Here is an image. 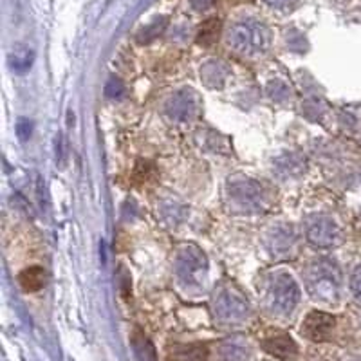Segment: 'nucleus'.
Returning <instances> with one entry per match:
<instances>
[{"label": "nucleus", "instance_id": "obj_7", "mask_svg": "<svg viewBox=\"0 0 361 361\" xmlns=\"http://www.w3.org/2000/svg\"><path fill=\"white\" fill-rule=\"evenodd\" d=\"M340 228L327 215H318L305 228V237L314 247H331L340 240Z\"/></svg>", "mask_w": 361, "mask_h": 361}, {"label": "nucleus", "instance_id": "obj_18", "mask_svg": "<svg viewBox=\"0 0 361 361\" xmlns=\"http://www.w3.org/2000/svg\"><path fill=\"white\" fill-rule=\"evenodd\" d=\"M105 94L109 98H121L125 94V85L118 78H111L107 85H105Z\"/></svg>", "mask_w": 361, "mask_h": 361}, {"label": "nucleus", "instance_id": "obj_2", "mask_svg": "<svg viewBox=\"0 0 361 361\" xmlns=\"http://www.w3.org/2000/svg\"><path fill=\"white\" fill-rule=\"evenodd\" d=\"M226 202L233 214H262L266 209V195L257 180L244 176L228 179L226 185Z\"/></svg>", "mask_w": 361, "mask_h": 361}, {"label": "nucleus", "instance_id": "obj_10", "mask_svg": "<svg viewBox=\"0 0 361 361\" xmlns=\"http://www.w3.org/2000/svg\"><path fill=\"white\" fill-rule=\"evenodd\" d=\"M262 349L279 360H289L296 354V343L289 334H275L262 341Z\"/></svg>", "mask_w": 361, "mask_h": 361}, {"label": "nucleus", "instance_id": "obj_1", "mask_svg": "<svg viewBox=\"0 0 361 361\" xmlns=\"http://www.w3.org/2000/svg\"><path fill=\"white\" fill-rule=\"evenodd\" d=\"M226 40L235 53L243 56H260L269 49L271 31L262 22L255 18H244V20L235 22L228 29Z\"/></svg>", "mask_w": 361, "mask_h": 361}, {"label": "nucleus", "instance_id": "obj_20", "mask_svg": "<svg viewBox=\"0 0 361 361\" xmlns=\"http://www.w3.org/2000/svg\"><path fill=\"white\" fill-rule=\"evenodd\" d=\"M31 130H33V125L29 119H18V125H17V134L20 137V141H27L29 135H31Z\"/></svg>", "mask_w": 361, "mask_h": 361}, {"label": "nucleus", "instance_id": "obj_16", "mask_svg": "<svg viewBox=\"0 0 361 361\" xmlns=\"http://www.w3.org/2000/svg\"><path fill=\"white\" fill-rule=\"evenodd\" d=\"M132 345H134L135 354L140 356L141 361H156V350H154L152 343L147 340V336H143L140 333L134 334Z\"/></svg>", "mask_w": 361, "mask_h": 361}, {"label": "nucleus", "instance_id": "obj_4", "mask_svg": "<svg viewBox=\"0 0 361 361\" xmlns=\"http://www.w3.org/2000/svg\"><path fill=\"white\" fill-rule=\"evenodd\" d=\"M300 302L298 283L288 273L271 276L266 291V305L273 314H291Z\"/></svg>", "mask_w": 361, "mask_h": 361}, {"label": "nucleus", "instance_id": "obj_14", "mask_svg": "<svg viewBox=\"0 0 361 361\" xmlns=\"http://www.w3.org/2000/svg\"><path fill=\"white\" fill-rule=\"evenodd\" d=\"M33 51L25 47V45H17V47H13V51L9 53V66L15 73H25V71L31 67L33 63Z\"/></svg>", "mask_w": 361, "mask_h": 361}, {"label": "nucleus", "instance_id": "obj_9", "mask_svg": "<svg viewBox=\"0 0 361 361\" xmlns=\"http://www.w3.org/2000/svg\"><path fill=\"white\" fill-rule=\"evenodd\" d=\"M164 111H166V116L172 121H177V123L188 121V119L197 114V96H195L193 90H180V92H177L176 96L169 99Z\"/></svg>", "mask_w": 361, "mask_h": 361}, {"label": "nucleus", "instance_id": "obj_13", "mask_svg": "<svg viewBox=\"0 0 361 361\" xmlns=\"http://www.w3.org/2000/svg\"><path fill=\"white\" fill-rule=\"evenodd\" d=\"M18 283H20V288L27 293L40 291V289L45 286L44 267L40 266L25 267L24 271H20V275H18Z\"/></svg>", "mask_w": 361, "mask_h": 361}, {"label": "nucleus", "instance_id": "obj_19", "mask_svg": "<svg viewBox=\"0 0 361 361\" xmlns=\"http://www.w3.org/2000/svg\"><path fill=\"white\" fill-rule=\"evenodd\" d=\"M350 291L356 296L357 302H361V264L354 267L353 275H350Z\"/></svg>", "mask_w": 361, "mask_h": 361}, {"label": "nucleus", "instance_id": "obj_5", "mask_svg": "<svg viewBox=\"0 0 361 361\" xmlns=\"http://www.w3.org/2000/svg\"><path fill=\"white\" fill-rule=\"evenodd\" d=\"M214 311L222 324H240L250 314V304L233 286H224L215 293Z\"/></svg>", "mask_w": 361, "mask_h": 361}, {"label": "nucleus", "instance_id": "obj_12", "mask_svg": "<svg viewBox=\"0 0 361 361\" xmlns=\"http://www.w3.org/2000/svg\"><path fill=\"white\" fill-rule=\"evenodd\" d=\"M296 240V235L293 231L291 226H279L275 230L269 233V238H267V246H269L271 253L275 255H286L293 247Z\"/></svg>", "mask_w": 361, "mask_h": 361}, {"label": "nucleus", "instance_id": "obj_11", "mask_svg": "<svg viewBox=\"0 0 361 361\" xmlns=\"http://www.w3.org/2000/svg\"><path fill=\"white\" fill-rule=\"evenodd\" d=\"M230 78V69L224 62L219 60H209L201 67V80L209 89H221Z\"/></svg>", "mask_w": 361, "mask_h": 361}, {"label": "nucleus", "instance_id": "obj_3", "mask_svg": "<svg viewBox=\"0 0 361 361\" xmlns=\"http://www.w3.org/2000/svg\"><path fill=\"white\" fill-rule=\"evenodd\" d=\"M341 275L334 262L327 259L314 260L305 273V288L309 295L320 302H336L340 296Z\"/></svg>", "mask_w": 361, "mask_h": 361}, {"label": "nucleus", "instance_id": "obj_21", "mask_svg": "<svg viewBox=\"0 0 361 361\" xmlns=\"http://www.w3.org/2000/svg\"><path fill=\"white\" fill-rule=\"evenodd\" d=\"M262 2L273 9H286V8H291L296 0H262Z\"/></svg>", "mask_w": 361, "mask_h": 361}, {"label": "nucleus", "instance_id": "obj_17", "mask_svg": "<svg viewBox=\"0 0 361 361\" xmlns=\"http://www.w3.org/2000/svg\"><path fill=\"white\" fill-rule=\"evenodd\" d=\"M222 356L228 361H243L244 356H246V350H244V347H240V345L228 343L222 347Z\"/></svg>", "mask_w": 361, "mask_h": 361}, {"label": "nucleus", "instance_id": "obj_8", "mask_svg": "<svg viewBox=\"0 0 361 361\" xmlns=\"http://www.w3.org/2000/svg\"><path fill=\"white\" fill-rule=\"evenodd\" d=\"M334 325H336L334 316L324 311H311L302 322V334L307 340L322 343V341H327L331 338Z\"/></svg>", "mask_w": 361, "mask_h": 361}, {"label": "nucleus", "instance_id": "obj_15", "mask_svg": "<svg viewBox=\"0 0 361 361\" xmlns=\"http://www.w3.org/2000/svg\"><path fill=\"white\" fill-rule=\"evenodd\" d=\"M219 31H221V22L217 18H209L199 29L197 42L201 45H212L219 38Z\"/></svg>", "mask_w": 361, "mask_h": 361}, {"label": "nucleus", "instance_id": "obj_6", "mask_svg": "<svg viewBox=\"0 0 361 361\" xmlns=\"http://www.w3.org/2000/svg\"><path fill=\"white\" fill-rule=\"evenodd\" d=\"M208 262L199 247L185 246L176 259V275L185 286H201L204 280Z\"/></svg>", "mask_w": 361, "mask_h": 361}]
</instances>
